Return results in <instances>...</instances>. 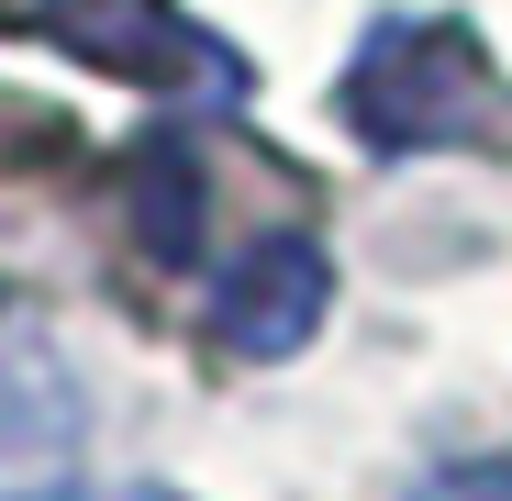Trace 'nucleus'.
<instances>
[{
  "label": "nucleus",
  "mask_w": 512,
  "mask_h": 501,
  "mask_svg": "<svg viewBox=\"0 0 512 501\" xmlns=\"http://www.w3.org/2000/svg\"><path fill=\"white\" fill-rule=\"evenodd\" d=\"M34 501H190V490H167V479H123V490H78V479H56V490H34Z\"/></svg>",
  "instance_id": "6"
},
{
  "label": "nucleus",
  "mask_w": 512,
  "mask_h": 501,
  "mask_svg": "<svg viewBox=\"0 0 512 501\" xmlns=\"http://www.w3.org/2000/svg\"><path fill=\"white\" fill-rule=\"evenodd\" d=\"M90 446V390L45 334H0V501H34L56 479H78Z\"/></svg>",
  "instance_id": "2"
},
{
  "label": "nucleus",
  "mask_w": 512,
  "mask_h": 501,
  "mask_svg": "<svg viewBox=\"0 0 512 501\" xmlns=\"http://www.w3.org/2000/svg\"><path fill=\"white\" fill-rule=\"evenodd\" d=\"M334 312V268L312 234H256L245 257L212 279V334L234 357H301Z\"/></svg>",
  "instance_id": "3"
},
{
  "label": "nucleus",
  "mask_w": 512,
  "mask_h": 501,
  "mask_svg": "<svg viewBox=\"0 0 512 501\" xmlns=\"http://www.w3.org/2000/svg\"><path fill=\"white\" fill-rule=\"evenodd\" d=\"M334 112L379 156H435V145H501L512 90L468 23H379L357 45V67L334 78Z\"/></svg>",
  "instance_id": "1"
},
{
  "label": "nucleus",
  "mask_w": 512,
  "mask_h": 501,
  "mask_svg": "<svg viewBox=\"0 0 512 501\" xmlns=\"http://www.w3.org/2000/svg\"><path fill=\"white\" fill-rule=\"evenodd\" d=\"M0 23H23V34H45L67 56L112 67V78H179L190 45H201L167 0H0Z\"/></svg>",
  "instance_id": "4"
},
{
  "label": "nucleus",
  "mask_w": 512,
  "mask_h": 501,
  "mask_svg": "<svg viewBox=\"0 0 512 501\" xmlns=\"http://www.w3.org/2000/svg\"><path fill=\"white\" fill-rule=\"evenodd\" d=\"M0 312H12V301H0Z\"/></svg>",
  "instance_id": "7"
},
{
  "label": "nucleus",
  "mask_w": 512,
  "mask_h": 501,
  "mask_svg": "<svg viewBox=\"0 0 512 501\" xmlns=\"http://www.w3.org/2000/svg\"><path fill=\"white\" fill-rule=\"evenodd\" d=\"M412 501H512V457H457V468H435Z\"/></svg>",
  "instance_id": "5"
}]
</instances>
